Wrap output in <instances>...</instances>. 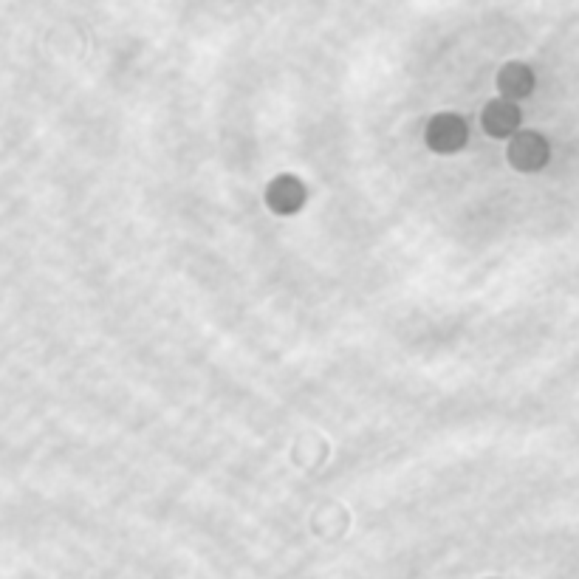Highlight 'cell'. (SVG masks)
Returning <instances> with one entry per match:
<instances>
[{
	"label": "cell",
	"instance_id": "cell-3",
	"mask_svg": "<svg viewBox=\"0 0 579 579\" xmlns=\"http://www.w3.org/2000/svg\"><path fill=\"white\" fill-rule=\"evenodd\" d=\"M266 201H269V207L274 212H280V215H291V212H297L303 207V201H306V190H303V184L297 181V178L291 176H280L274 178L272 184H269V190H266Z\"/></svg>",
	"mask_w": 579,
	"mask_h": 579
},
{
	"label": "cell",
	"instance_id": "cell-4",
	"mask_svg": "<svg viewBox=\"0 0 579 579\" xmlns=\"http://www.w3.org/2000/svg\"><path fill=\"white\" fill-rule=\"evenodd\" d=\"M517 125H520V111L512 105V99H495V102L486 105V111H483V128H486V133L503 139V136L515 133Z\"/></svg>",
	"mask_w": 579,
	"mask_h": 579
},
{
	"label": "cell",
	"instance_id": "cell-5",
	"mask_svg": "<svg viewBox=\"0 0 579 579\" xmlns=\"http://www.w3.org/2000/svg\"><path fill=\"white\" fill-rule=\"evenodd\" d=\"M498 85L506 99H523L529 97L534 88V74L523 63H509L500 71Z\"/></svg>",
	"mask_w": 579,
	"mask_h": 579
},
{
	"label": "cell",
	"instance_id": "cell-2",
	"mask_svg": "<svg viewBox=\"0 0 579 579\" xmlns=\"http://www.w3.org/2000/svg\"><path fill=\"white\" fill-rule=\"evenodd\" d=\"M509 161L523 173L540 170L548 161L546 139L537 136V133H517L512 145H509Z\"/></svg>",
	"mask_w": 579,
	"mask_h": 579
},
{
	"label": "cell",
	"instance_id": "cell-1",
	"mask_svg": "<svg viewBox=\"0 0 579 579\" xmlns=\"http://www.w3.org/2000/svg\"><path fill=\"white\" fill-rule=\"evenodd\" d=\"M427 145L438 150V153H455L467 145V125L464 119L452 116V113H441L435 116L427 128Z\"/></svg>",
	"mask_w": 579,
	"mask_h": 579
}]
</instances>
